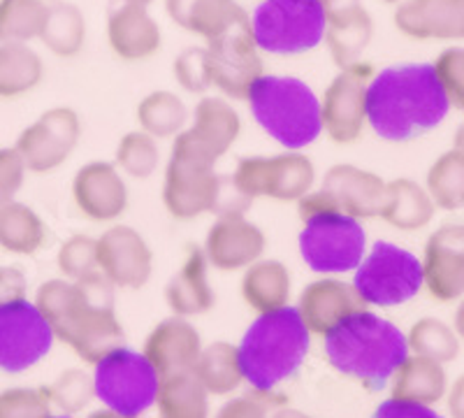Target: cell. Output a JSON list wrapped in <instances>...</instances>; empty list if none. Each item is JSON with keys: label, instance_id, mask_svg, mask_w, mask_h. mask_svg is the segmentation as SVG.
Instances as JSON below:
<instances>
[{"label": "cell", "instance_id": "obj_1", "mask_svg": "<svg viewBox=\"0 0 464 418\" xmlns=\"http://www.w3.org/2000/svg\"><path fill=\"white\" fill-rule=\"evenodd\" d=\"M116 287L93 270L82 279H49L35 291V307L49 323L53 337L68 345L84 363L95 365L102 355L123 346V326L114 309Z\"/></svg>", "mask_w": 464, "mask_h": 418}, {"label": "cell", "instance_id": "obj_2", "mask_svg": "<svg viewBox=\"0 0 464 418\" xmlns=\"http://www.w3.org/2000/svg\"><path fill=\"white\" fill-rule=\"evenodd\" d=\"M367 126L385 142H411L449 117L432 63H397L372 74L367 84Z\"/></svg>", "mask_w": 464, "mask_h": 418}, {"label": "cell", "instance_id": "obj_3", "mask_svg": "<svg viewBox=\"0 0 464 418\" xmlns=\"http://www.w3.org/2000/svg\"><path fill=\"white\" fill-rule=\"evenodd\" d=\"M323 342L327 363L372 393L383 391L409 355L406 335L372 309L346 316Z\"/></svg>", "mask_w": 464, "mask_h": 418}, {"label": "cell", "instance_id": "obj_4", "mask_svg": "<svg viewBox=\"0 0 464 418\" xmlns=\"http://www.w3.org/2000/svg\"><path fill=\"white\" fill-rule=\"evenodd\" d=\"M312 333L295 307L258 314L237 345L244 382L254 391L272 393L293 379L309 355Z\"/></svg>", "mask_w": 464, "mask_h": 418}, {"label": "cell", "instance_id": "obj_5", "mask_svg": "<svg viewBox=\"0 0 464 418\" xmlns=\"http://www.w3.org/2000/svg\"><path fill=\"white\" fill-rule=\"evenodd\" d=\"M256 123L285 151H302L323 135L321 101L306 82L288 74H263L248 89Z\"/></svg>", "mask_w": 464, "mask_h": 418}, {"label": "cell", "instance_id": "obj_6", "mask_svg": "<svg viewBox=\"0 0 464 418\" xmlns=\"http://www.w3.org/2000/svg\"><path fill=\"white\" fill-rule=\"evenodd\" d=\"M217 159L198 147L184 131L172 138V149L163 175V205L177 221H193L202 214H244V207L230 202L226 180L217 172Z\"/></svg>", "mask_w": 464, "mask_h": 418}, {"label": "cell", "instance_id": "obj_7", "mask_svg": "<svg viewBox=\"0 0 464 418\" xmlns=\"http://www.w3.org/2000/svg\"><path fill=\"white\" fill-rule=\"evenodd\" d=\"M248 19L260 52L300 56L323 44L327 7L321 0H260Z\"/></svg>", "mask_w": 464, "mask_h": 418}, {"label": "cell", "instance_id": "obj_8", "mask_svg": "<svg viewBox=\"0 0 464 418\" xmlns=\"http://www.w3.org/2000/svg\"><path fill=\"white\" fill-rule=\"evenodd\" d=\"M297 244L309 270L323 277H339L353 272L364 258L367 233L358 219L325 209L302 219Z\"/></svg>", "mask_w": 464, "mask_h": 418}, {"label": "cell", "instance_id": "obj_9", "mask_svg": "<svg viewBox=\"0 0 464 418\" xmlns=\"http://www.w3.org/2000/svg\"><path fill=\"white\" fill-rule=\"evenodd\" d=\"M351 284L367 307H400L422 291L420 258L392 242H376L353 270Z\"/></svg>", "mask_w": 464, "mask_h": 418}, {"label": "cell", "instance_id": "obj_10", "mask_svg": "<svg viewBox=\"0 0 464 418\" xmlns=\"http://www.w3.org/2000/svg\"><path fill=\"white\" fill-rule=\"evenodd\" d=\"M160 376L144 354L119 346L93 365L95 397L111 412L140 418L156 404Z\"/></svg>", "mask_w": 464, "mask_h": 418}, {"label": "cell", "instance_id": "obj_11", "mask_svg": "<svg viewBox=\"0 0 464 418\" xmlns=\"http://www.w3.org/2000/svg\"><path fill=\"white\" fill-rule=\"evenodd\" d=\"M230 184L246 200L269 198L276 202H297L316 184V165L300 151L244 156L235 165Z\"/></svg>", "mask_w": 464, "mask_h": 418}, {"label": "cell", "instance_id": "obj_12", "mask_svg": "<svg viewBox=\"0 0 464 418\" xmlns=\"http://www.w3.org/2000/svg\"><path fill=\"white\" fill-rule=\"evenodd\" d=\"M82 140V119L72 107L43 112L16 138L14 149L33 175H49L70 160Z\"/></svg>", "mask_w": 464, "mask_h": 418}, {"label": "cell", "instance_id": "obj_13", "mask_svg": "<svg viewBox=\"0 0 464 418\" xmlns=\"http://www.w3.org/2000/svg\"><path fill=\"white\" fill-rule=\"evenodd\" d=\"M374 68L367 61L339 68L333 82L323 91L321 123L323 132L334 144H353L367 128V84Z\"/></svg>", "mask_w": 464, "mask_h": 418}, {"label": "cell", "instance_id": "obj_14", "mask_svg": "<svg viewBox=\"0 0 464 418\" xmlns=\"http://www.w3.org/2000/svg\"><path fill=\"white\" fill-rule=\"evenodd\" d=\"M53 337L49 323L28 297L0 305V370L22 374L35 367L52 351Z\"/></svg>", "mask_w": 464, "mask_h": 418}, {"label": "cell", "instance_id": "obj_15", "mask_svg": "<svg viewBox=\"0 0 464 418\" xmlns=\"http://www.w3.org/2000/svg\"><path fill=\"white\" fill-rule=\"evenodd\" d=\"M209 56L211 86L227 101H246L248 89L265 74L263 52L251 33V24L205 44Z\"/></svg>", "mask_w": 464, "mask_h": 418}, {"label": "cell", "instance_id": "obj_16", "mask_svg": "<svg viewBox=\"0 0 464 418\" xmlns=\"http://www.w3.org/2000/svg\"><path fill=\"white\" fill-rule=\"evenodd\" d=\"M95 260L98 270L121 291H138L151 279V247L135 228L123 223H114L95 238Z\"/></svg>", "mask_w": 464, "mask_h": 418}, {"label": "cell", "instance_id": "obj_17", "mask_svg": "<svg viewBox=\"0 0 464 418\" xmlns=\"http://www.w3.org/2000/svg\"><path fill=\"white\" fill-rule=\"evenodd\" d=\"M422 288L441 305L464 297V223H443L428 238L420 256Z\"/></svg>", "mask_w": 464, "mask_h": 418}, {"label": "cell", "instance_id": "obj_18", "mask_svg": "<svg viewBox=\"0 0 464 418\" xmlns=\"http://www.w3.org/2000/svg\"><path fill=\"white\" fill-rule=\"evenodd\" d=\"M267 238L263 228L244 219V214H218L205 235V258L218 272H242L248 265L263 258Z\"/></svg>", "mask_w": 464, "mask_h": 418}, {"label": "cell", "instance_id": "obj_19", "mask_svg": "<svg viewBox=\"0 0 464 418\" xmlns=\"http://www.w3.org/2000/svg\"><path fill=\"white\" fill-rule=\"evenodd\" d=\"M72 202L93 223H114L128 209V184L110 160H91L72 177Z\"/></svg>", "mask_w": 464, "mask_h": 418}, {"label": "cell", "instance_id": "obj_20", "mask_svg": "<svg viewBox=\"0 0 464 418\" xmlns=\"http://www.w3.org/2000/svg\"><path fill=\"white\" fill-rule=\"evenodd\" d=\"M318 191L337 212L358 219H381L388 202V181L372 170L351 163H337L327 170Z\"/></svg>", "mask_w": 464, "mask_h": 418}, {"label": "cell", "instance_id": "obj_21", "mask_svg": "<svg viewBox=\"0 0 464 418\" xmlns=\"http://www.w3.org/2000/svg\"><path fill=\"white\" fill-rule=\"evenodd\" d=\"M392 24L418 43H458L464 40V0H401Z\"/></svg>", "mask_w": 464, "mask_h": 418}, {"label": "cell", "instance_id": "obj_22", "mask_svg": "<svg viewBox=\"0 0 464 418\" xmlns=\"http://www.w3.org/2000/svg\"><path fill=\"white\" fill-rule=\"evenodd\" d=\"M295 309L309 333L325 337L343 318L360 309H367V305L351 281H343L339 277H321L302 288Z\"/></svg>", "mask_w": 464, "mask_h": 418}, {"label": "cell", "instance_id": "obj_23", "mask_svg": "<svg viewBox=\"0 0 464 418\" xmlns=\"http://www.w3.org/2000/svg\"><path fill=\"white\" fill-rule=\"evenodd\" d=\"M105 33L111 53L126 63L153 59L163 47V31L149 7L114 3L107 12Z\"/></svg>", "mask_w": 464, "mask_h": 418}, {"label": "cell", "instance_id": "obj_24", "mask_svg": "<svg viewBox=\"0 0 464 418\" xmlns=\"http://www.w3.org/2000/svg\"><path fill=\"white\" fill-rule=\"evenodd\" d=\"M200 330L184 316H168L153 326L144 339V358L159 372V376L193 372L202 351Z\"/></svg>", "mask_w": 464, "mask_h": 418}, {"label": "cell", "instance_id": "obj_25", "mask_svg": "<svg viewBox=\"0 0 464 418\" xmlns=\"http://www.w3.org/2000/svg\"><path fill=\"white\" fill-rule=\"evenodd\" d=\"M165 15L174 26L207 43L251 24L237 0H165Z\"/></svg>", "mask_w": 464, "mask_h": 418}, {"label": "cell", "instance_id": "obj_26", "mask_svg": "<svg viewBox=\"0 0 464 418\" xmlns=\"http://www.w3.org/2000/svg\"><path fill=\"white\" fill-rule=\"evenodd\" d=\"M372 40H374V19L360 0H348L327 10L323 43L337 68L362 61V53L367 52Z\"/></svg>", "mask_w": 464, "mask_h": 418}, {"label": "cell", "instance_id": "obj_27", "mask_svg": "<svg viewBox=\"0 0 464 418\" xmlns=\"http://www.w3.org/2000/svg\"><path fill=\"white\" fill-rule=\"evenodd\" d=\"M165 302L174 316H202L217 305V293L209 284V263L202 247L190 244L184 263L165 287Z\"/></svg>", "mask_w": 464, "mask_h": 418}, {"label": "cell", "instance_id": "obj_28", "mask_svg": "<svg viewBox=\"0 0 464 418\" xmlns=\"http://www.w3.org/2000/svg\"><path fill=\"white\" fill-rule=\"evenodd\" d=\"M184 132L211 159L221 160L242 135V119L227 98L202 96Z\"/></svg>", "mask_w": 464, "mask_h": 418}, {"label": "cell", "instance_id": "obj_29", "mask_svg": "<svg viewBox=\"0 0 464 418\" xmlns=\"http://www.w3.org/2000/svg\"><path fill=\"white\" fill-rule=\"evenodd\" d=\"M449 374L441 363L425 355L409 354L391 379V397L406 403L434 407L446 400L449 393Z\"/></svg>", "mask_w": 464, "mask_h": 418}, {"label": "cell", "instance_id": "obj_30", "mask_svg": "<svg viewBox=\"0 0 464 418\" xmlns=\"http://www.w3.org/2000/svg\"><path fill=\"white\" fill-rule=\"evenodd\" d=\"M242 272L239 291H242L244 302L256 314L288 307L290 296H293V277L281 260L258 258Z\"/></svg>", "mask_w": 464, "mask_h": 418}, {"label": "cell", "instance_id": "obj_31", "mask_svg": "<svg viewBox=\"0 0 464 418\" xmlns=\"http://www.w3.org/2000/svg\"><path fill=\"white\" fill-rule=\"evenodd\" d=\"M434 214H437V205L425 186L409 177L388 181V202L381 212V219L388 226L404 233H416L432 223Z\"/></svg>", "mask_w": 464, "mask_h": 418}, {"label": "cell", "instance_id": "obj_32", "mask_svg": "<svg viewBox=\"0 0 464 418\" xmlns=\"http://www.w3.org/2000/svg\"><path fill=\"white\" fill-rule=\"evenodd\" d=\"M44 61L31 44H0V101H16L43 84Z\"/></svg>", "mask_w": 464, "mask_h": 418}, {"label": "cell", "instance_id": "obj_33", "mask_svg": "<svg viewBox=\"0 0 464 418\" xmlns=\"http://www.w3.org/2000/svg\"><path fill=\"white\" fill-rule=\"evenodd\" d=\"M40 43L58 59H74L80 56L86 44V16L80 7L68 0L52 3L47 10V19L40 37Z\"/></svg>", "mask_w": 464, "mask_h": 418}, {"label": "cell", "instance_id": "obj_34", "mask_svg": "<svg viewBox=\"0 0 464 418\" xmlns=\"http://www.w3.org/2000/svg\"><path fill=\"white\" fill-rule=\"evenodd\" d=\"M193 374L198 376L202 388L214 397H226L239 391L244 384V372L239 365L237 346L230 342H211L202 346Z\"/></svg>", "mask_w": 464, "mask_h": 418}, {"label": "cell", "instance_id": "obj_35", "mask_svg": "<svg viewBox=\"0 0 464 418\" xmlns=\"http://www.w3.org/2000/svg\"><path fill=\"white\" fill-rule=\"evenodd\" d=\"M159 418H209V393L193 372L163 376L156 393Z\"/></svg>", "mask_w": 464, "mask_h": 418}, {"label": "cell", "instance_id": "obj_36", "mask_svg": "<svg viewBox=\"0 0 464 418\" xmlns=\"http://www.w3.org/2000/svg\"><path fill=\"white\" fill-rule=\"evenodd\" d=\"M47 226L33 207L12 200L0 209V249L14 256H33L44 247Z\"/></svg>", "mask_w": 464, "mask_h": 418}, {"label": "cell", "instance_id": "obj_37", "mask_svg": "<svg viewBox=\"0 0 464 418\" xmlns=\"http://www.w3.org/2000/svg\"><path fill=\"white\" fill-rule=\"evenodd\" d=\"M140 131L156 140L177 138L188 126V107L174 91H151L140 101L135 112Z\"/></svg>", "mask_w": 464, "mask_h": 418}, {"label": "cell", "instance_id": "obj_38", "mask_svg": "<svg viewBox=\"0 0 464 418\" xmlns=\"http://www.w3.org/2000/svg\"><path fill=\"white\" fill-rule=\"evenodd\" d=\"M425 189L443 212L464 209V156L455 149L443 151L425 175Z\"/></svg>", "mask_w": 464, "mask_h": 418}, {"label": "cell", "instance_id": "obj_39", "mask_svg": "<svg viewBox=\"0 0 464 418\" xmlns=\"http://www.w3.org/2000/svg\"><path fill=\"white\" fill-rule=\"evenodd\" d=\"M406 335V346L409 354L425 355L441 365H449L459 355V337L453 326H449L441 318L425 316L418 318Z\"/></svg>", "mask_w": 464, "mask_h": 418}, {"label": "cell", "instance_id": "obj_40", "mask_svg": "<svg viewBox=\"0 0 464 418\" xmlns=\"http://www.w3.org/2000/svg\"><path fill=\"white\" fill-rule=\"evenodd\" d=\"M47 10L44 0H0V44H31L37 40Z\"/></svg>", "mask_w": 464, "mask_h": 418}, {"label": "cell", "instance_id": "obj_41", "mask_svg": "<svg viewBox=\"0 0 464 418\" xmlns=\"http://www.w3.org/2000/svg\"><path fill=\"white\" fill-rule=\"evenodd\" d=\"M114 165L121 170V175L132 177V180H149L160 165L159 140L144 131L126 132L116 144Z\"/></svg>", "mask_w": 464, "mask_h": 418}, {"label": "cell", "instance_id": "obj_42", "mask_svg": "<svg viewBox=\"0 0 464 418\" xmlns=\"http://www.w3.org/2000/svg\"><path fill=\"white\" fill-rule=\"evenodd\" d=\"M44 393L53 409L74 416V413L84 412L95 400L93 374L80 370V367H70V370L61 372L49 386H44Z\"/></svg>", "mask_w": 464, "mask_h": 418}, {"label": "cell", "instance_id": "obj_43", "mask_svg": "<svg viewBox=\"0 0 464 418\" xmlns=\"http://www.w3.org/2000/svg\"><path fill=\"white\" fill-rule=\"evenodd\" d=\"M432 70L450 110L464 112V47H446L432 61Z\"/></svg>", "mask_w": 464, "mask_h": 418}, {"label": "cell", "instance_id": "obj_44", "mask_svg": "<svg viewBox=\"0 0 464 418\" xmlns=\"http://www.w3.org/2000/svg\"><path fill=\"white\" fill-rule=\"evenodd\" d=\"M174 82L193 96H205L211 89L209 56L205 47H186L172 63Z\"/></svg>", "mask_w": 464, "mask_h": 418}, {"label": "cell", "instance_id": "obj_45", "mask_svg": "<svg viewBox=\"0 0 464 418\" xmlns=\"http://www.w3.org/2000/svg\"><path fill=\"white\" fill-rule=\"evenodd\" d=\"M58 272L63 279H82L98 270V260H95V239L89 235H72L61 244L56 254Z\"/></svg>", "mask_w": 464, "mask_h": 418}, {"label": "cell", "instance_id": "obj_46", "mask_svg": "<svg viewBox=\"0 0 464 418\" xmlns=\"http://www.w3.org/2000/svg\"><path fill=\"white\" fill-rule=\"evenodd\" d=\"M44 388H7L0 393V418H47L52 416Z\"/></svg>", "mask_w": 464, "mask_h": 418}, {"label": "cell", "instance_id": "obj_47", "mask_svg": "<svg viewBox=\"0 0 464 418\" xmlns=\"http://www.w3.org/2000/svg\"><path fill=\"white\" fill-rule=\"evenodd\" d=\"M281 404H284V397H279L276 391H251L226 400L214 413V418H269V412Z\"/></svg>", "mask_w": 464, "mask_h": 418}, {"label": "cell", "instance_id": "obj_48", "mask_svg": "<svg viewBox=\"0 0 464 418\" xmlns=\"http://www.w3.org/2000/svg\"><path fill=\"white\" fill-rule=\"evenodd\" d=\"M26 165L14 147L0 149V209L16 200V193L22 191L26 181Z\"/></svg>", "mask_w": 464, "mask_h": 418}, {"label": "cell", "instance_id": "obj_49", "mask_svg": "<svg viewBox=\"0 0 464 418\" xmlns=\"http://www.w3.org/2000/svg\"><path fill=\"white\" fill-rule=\"evenodd\" d=\"M372 418H443L434 407H425V404L406 403V400H395L388 397L379 407L374 409Z\"/></svg>", "mask_w": 464, "mask_h": 418}, {"label": "cell", "instance_id": "obj_50", "mask_svg": "<svg viewBox=\"0 0 464 418\" xmlns=\"http://www.w3.org/2000/svg\"><path fill=\"white\" fill-rule=\"evenodd\" d=\"M28 297V277L22 267L0 265V305Z\"/></svg>", "mask_w": 464, "mask_h": 418}, {"label": "cell", "instance_id": "obj_51", "mask_svg": "<svg viewBox=\"0 0 464 418\" xmlns=\"http://www.w3.org/2000/svg\"><path fill=\"white\" fill-rule=\"evenodd\" d=\"M446 404H449L450 418H464V374H459L449 386Z\"/></svg>", "mask_w": 464, "mask_h": 418}, {"label": "cell", "instance_id": "obj_52", "mask_svg": "<svg viewBox=\"0 0 464 418\" xmlns=\"http://www.w3.org/2000/svg\"><path fill=\"white\" fill-rule=\"evenodd\" d=\"M453 328L458 333L459 342H464V297L458 300V309H455V318H453Z\"/></svg>", "mask_w": 464, "mask_h": 418}, {"label": "cell", "instance_id": "obj_53", "mask_svg": "<svg viewBox=\"0 0 464 418\" xmlns=\"http://www.w3.org/2000/svg\"><path fill=\"white\" fill-rule=\"evenodd\" d=\"M269 418H314V416H306V413L297 412V409H290V407H279L275 413Z\"/></svg>", "mask_w": 464, "mask_h": 418}, {"label": "cell", "instance_id": "obj_54", "mask_svg": "<svg viewBox=\"0 0 464 418\" xmlns=\"http://www.w3.org/2000/svg\"><path fill=\"white\" fill-rule=\"evenodd\" d=\"M86 418H130V416H123V413H119V412H111V409H98V412H93V413H89V416Z\"/></svg>", "mask_w": 464, "mask_h": 418}, {"label": "cell", "instance_id": "obj_55", "mask_svg": "<svg viewBox=\"0 0 464 418\" xmlns=\"http://www.w3.org/2000/svg\"><path fill=\"white\" fill-rule=\"evenodd\" d=\"M453 149H455V151H459V154L464 156V123H462V126L458 128V132H455Z\"/></svg>", "mask_w": 464, "mask_h": 418}, {"label": "cell", "instance_id": "obj_56", "mask_svg": "<svg viewBox=\"0 0 464 418\" xmlns=\"http://www.w3.org/2000/svg\"><path fill=\"white\" fill-rule=\"evenodd\" d=\"M114 3H121V5H138V7H149L153 5L156 0H114Z\"/></svg>", "mask_w": 464, "mask_h": 418}, {"label": "cell", "instance_id": "obj_57", "mask_svg": "<svg viewBox=\"0 0 464 418\" xmlns=\"http://www.w3.org/2000/svg\"><path fill=\"white\" fill-rule=\"evenodd\" d=\"M323 5L327 7V10H330V7H334V5H342V3H348V0H321Z\"/></svg>", "mask_w": 464, "mask_h": 418}, {"label": "cell", "instance_id": "obj_58", "mask_svg": "<svg viewBox=\"0 0 464 418\" xmlns=\"http://www.w3.org/2000/svg\"><path fill=\"white\" fill-rule=\"evenodd\" d=\"M381 3H385V5H397V3H401V0H381Z\"/></svg>", "mask_w": 464, "mask_h": 418}, {"label": "cell", "instance_id": "obj_59", "mask_svg": "<svg viewBox=\"0 0 464 418\" xmlns=\"http://www.w3.org/2000/svg\"><path fill=\"white\" fill-rule=\"evenodd\" d=\"M47 418H74V416H68V413H61V416H53V413H52V416H47Z\"/></svg>", "mask_w": 464, "mask_h": 418}, {"label": "cell", "instance_id": "obj_60", "mask_svg": "<svg viewBox=\"0 0 464 418\" xmlns=\"http://www.w3.org/2000/svg\"><path fill=\"white\" fill-rule=\"evenodd\" d=\"M44 3H47V5H52V3H61V0H44Z\"/></svg>", "mask_w": 464, "mask_h": 418}]
</instances>
